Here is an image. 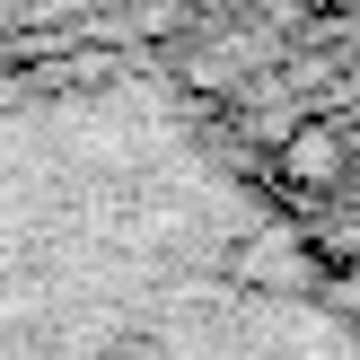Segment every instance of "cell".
<instances>
[{"label": "cell", "mask_w": 360, "mask_h": 360, "mask_svg": "<svg viewBox=\"0 0 360 360\" xmlns=\"http://www.w3.org/2000/svg\"><path fill=\"white\" fill-rule=\"evenodd\" d=\"M343 132L334 123H299L290 141H281V185H308V193H334L343 185Z\"/></svg>", "instance_id": "cell-3"}, {"label": "cell", "mask_w": 360, "mask_h": 360, "mask_svg": "<svg viewBox=\"0 0 360 360\" xmlns=\"http://www.w3.org/2000/svg\"><path fill=\"white\" fill-rule=\"evenodd\" d=\"M150 9H158V0H0V70L79 53L88 35L132 27V18H150Z\"/></svg>", "instance_id": "cell-2"}, {"label": "cell", "mask_w": 360, "mask_h": 360, "mask_svg": "<svg viewBox=\"0 0 360 360\" xmlns=\"http://www.w3.org/2000/svg\"><path fill=\"white\" fill-rule=\"evenodd\" d=\"M0 360H360L299 220L150 62L0 70Z\"/></svg>", "instance_id": "cell-1"}]
</instances>
